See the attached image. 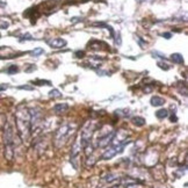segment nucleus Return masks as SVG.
Listing matches in <instances>:
<instances>
[{
	"mask_svg": "<svg viewBox=\"0 0 188 188\" xmlns=\"http://www.w3.org/2000/svg\"><path fill=\"white\" fill-rule=\"evenodd\" d=\"M15 124H17V134L21 141L27 142L32 136V122H30V113L26 106L21 105L15 111Z\"/></svg>",
	"mask_w": 188,
	"mask_h": 188,
	"instance_id": "nucleus-1",
	"label": "nucleus"
},
{
	"mask_svg": "<svg viewBox=\"0 0 188 188\" xmlns=\"http://www.w3.org/2000/svg\"><path fill=\"white\" fill-rule=\"evenodd\" d=\"M4 144H5V157L7 160H12L14 157V130L12 124L7 121L4 127Z\"/></svg>",
	"mask_w": 188,
	"mask_h": 188,
	"instance_id": "nucleus-2",
	"label": "nucleus"
},
{
	"mask_svg": "<svg viewBox=\"0 0 188 188\" xmlns=\"http://www.w3.org/2000/svg\"><path fill=\"white\" fill-rule=\"evenodd\" d=\"M73 131H74V127L73 126H71L70 123H64V124H62L61 127L57 129L56 134H55V139H53L55 146L57 147V149L64 146L66 144V142H67V139L70 138L71 134H72Z\"/></svg>",
	"mask_w": 188,
	"mask_h": 188,
	"instance_id": "nucleus-3",
	"label": "nucleus"
},
{
	"mask_svg": "<svg viewBox=\"0 0 188 188\" xmlns=\"http://www.w3.org/2000/svg\"><path fill=\"white\" fill-rule=\"evenodd\" d=\"M96 130V126H95V122L93 121H88V122H86V124L84 126L82 130V135H80V139L82 141V143L84 145H87V144H90L91 139H92V136L93 134L95 132Z\"/></svg>",
	"mask_w": 188,
	"mask_h": 188,
	"instance_id": "nucleus-4",
	"label": "nucleus"
},
{
	"mask_svg": "<svg viewBox=\"0 0 188 188\" xmlns=\"http://www.w3.org/2000/svg\"><path fill=\"white\" fill-rule=\"evenodd\" d=\"M101 132V131H100ZM114 134L115 131L111 129V128H107V131H105V132H101L100 135L96 137V146L99 147H106L108 144L111 142V139H113V137H114Z\"/></svg>",
	"mask_w": 188,
	"mask_h": 188,
	"instance_id": "nucleus-5",
	"label": "nucleus"
},
{
	"mask_svg": "<svg viewBox=\"0 0 188 188\" xmlns=\"http://www.w3.org/2000/svg\"><path fill=\"white\" fill-rule=\"evenodd\" d=\"M47 43L51 47V48H55V49H59V48H63L64 45H66V41L63 40V38H52V40H48Z\"/></svg>",
	"mask_w": 188,
	"mask_h": 188,
	"instance_id": "nucleus-6",
	"label": "nucleus"
},
{
	"mask_svg": "<svg viewBox=\"0 0 188 188\" xmlns=\"http://www.w3.org/2000/svg\"><path fill=\"white\" fill-rule=\"evenodd\" d=\"M102 180L105 182H108V184H113V182H116V181H119L120 178L117 174H115V173H107L106 176H102Z\"/></svg>",
	"mask_w": 188,
	"mask_h": 188,
	"instance_id": "nucleus-7",
	"label": "nucleus"
},
{
	"mask_svg": "<svg viewBox=\"0 0 188 188\" xmlns=\"http://www.w3.org/2000/svg\"><path fill=\"white\" fill-rule=\"evenodd\" d=\"M67 109H69V105H67L66 102L57 103L56 106L53 107V111H55L56 114H63V113H65Z\"/></svg>",
	"mask_w": 188,
	"mask_h": 188,
	"instance_id": "nucleus-8",
	"label": "nucleus"
},
{
	"mask_svg": "<svg viewBox=\"0 0 188 188\" xmlns=\"http://www.w3.org/2000/svg\"><path fill=\"white\" fill-rule=\"evenodd\" d=\"M131 122H132V124H135L136 127H143V126H145L146 121H145V119L141 117V116H134L131 119Z\"/></svg>",
	"mask_w": 188,
	"mask_h": 188,
	"instance_id": "nucleus-9",
	"label": "nucleus"
},
{
	"mask_svg": "<svg viewBox=\"0 0 188 188\" xmlns=\"http://www.w3.org/2000/svg\"><path fill=\"white\" fill-rule=\"evenodd\" d=\"M150 102H151L152 106H155V107H160V106H163L164 103H165V100H164L163 98H160V96H152L151 100H150Z\"/></svg>",
	"mask_w": 188,
	"mask_h": 188,
	"instance_id": "nucleus-10",
	"label": "nucleus"
},
{
	"mask_svg": "<svg viewBox=\"0 0 188 188\" xmlns=\"http://www.w3.org/2000/svg\"><path fill=\"white\" fill-rule=\"evenodd\" d=\"M156 116H157V119H159V120L166 119V117H168V111L165 109V108H161V109L156 111Z\"/></svg>",
	"mask_w": 188,
	"mask_h": 188,
	"instance_id": "nucleus-11",
	"label": "nucleus"
},
{
	"mask_svg": "<svg viewBox=\"0 0 188 188\" xmlns=\"http://www.w3.org/2000/svg\"><path fill=\"white\" fill-rule=\"evenodd\" d=\"M171 59L176 64H182L184 63V58H182V55L180 53H173L171 56Z\"/></svg>",
	"mask_w": 188,
	"mask_h": 188,
	"instance_id": "nucleus-12",
	"label": "nucleus"
},
{
	"mask_svg": "<svg viewBox=\"0 0 188 188\" xmlns=\"http://www.w3.org/2000/svg\"><path fill=\"white\" fill-rule=\"evenodd\" d=\"M61 95L62 93L58 90H52L49 92V96H51V98H59Z\"/></svg>",
	"mask_w": 188,
	"mask_h": 188,
	"instance_id": "nucleus-13",
	"label": "nucleus"
},
{
	"mask_svg": "<svg viewBox=\"0 0 188 188\" xmlns=\"http://www.w3.org/2000/svg\"><path fill=\"white\" fill-rule=\"evenodd\" d=\"M17 71H19V67H17V65H11L8 69H7V73L13 74V73H17Z\"/></svg>",
	"mask_w": 188,
	"mask_h": 188,
	"instance_id": "nucleus-14",
	"label": "nucleus"
},
{
	"mask_svg": "<svg viewBox=\"0 0 188 188\" xmlns=\"http://www.w3.org/2000/svg\"><path fill=\"white\" fill-rule=\"evenodd\" d=\"M34 84L37 86H43V85H50L51 82H50L49 80H35Z\"/></svg>",
	"mask_w": 188,
	"mask_h": 188,
	"instance_id": "nucleus-15",
	"label": "nucleus"
},
{
	"mask_svg": "<svg viewBox=\"0 0 188 188\" xmlns=\"http://www.w3.org/2000/svg\"><path fill=\"white\" fill-rule=\"evenodd\" d=\"M158 66L163 70H170V65L166 63H163V62H158Z\"/></svg>",
	"mask_w": 188,
	"mask_h": 188,
	"instance_id": "nucleus-16",
	"label": "nucleus"
},
{
	"mask_svg": "<svg viewBox=\"0 0 188 188\" xmlns=\"http://www.w3.org/2000/svg\"><path fill=\"white\" fill-rule=\"evenodd\" d=\"M42 52H43V49H42V48H36L35 50H33V51H32V55L36 57V56H38V55H40V53H42Z\"/></svg>",
	"mask_w": 188,
	"mask_h": 188,
	"instance_id": "nucleus-17",
	"label": "nucleus"
},
{
	"mask_svg": "<svg viewBox=\"0 0 188 188\" xmlns=\"http://www.w3.org/2000/svg\"><path fill=\"white\" fill-rule=\"evenodd\" d=\"M85 56V51H77L76 52V57L77 58H82Z\"/></svg>",
	"mask_w": 188,
	"mask_h": 188,
	"instance_id": "nucleus-18",
	"label": "nucleus"
},
{
	"mask_svg": "<svg viewBox=\"0 0 188 188\" xmlns=\"http://www.w3.org/2000/svg\"><path fill=\"white\" fill-rule=\"evenodd\" d=\"M115 44H116V45L121 44V37H120V33L117 34V36H116V38H115Z\"/></svg>",
	"mask_w": 188,
	"mask_h": 188,
	"instance_id": "nucleus-19",
	"label": "nucleus"
},
{
	"mask_svg": "<svg viewBox=\"0 0 188 188\" xmlns=\"http://www.w3.org/2000/svg\"><path fill=\"white\" fill-rule=\"evenodd\" d=\"M23 40H33V38H32V36L29 34H26V36L23 35V36L21 37V41H23Z\"/></svg>",
	"mask_w": 188,
	"mask_h": 188,
	"instance_id": "nucleus-20",
	"label": "nucleus"
},
{
	"mask_svg": "<svg viewBox=\"0 0 188 188\" xmlns=\"http://www.w3.org/2000/svg\"><path fill=\"white\" fill-rule=\"evenodd\" d=\"M19 88H20V90H28V91L33 90V87H32V86H20Z\"/></svg>",
	"mask_w": 188,
	"mask_h": 188,
	"instance_id": "nucleus-21",
	"label": "nucleus"
},
{
	"mask_svg": "<svg viewBox=\"0 0 188 188\" xmlns=\"http://www.w3.org/2000/svg\"><path fill=\"white\" fill-rule=\"evenodd\" d=\"M7 87H8V86L6 85V84H1V85H0V92H1V91L7 90Z\"/></svg>",
	"mask_w": 188,
	"mask_h": 188,
	"instance_id": "nucleus-22",
	"label": "nucleus"
},
{
	"mask_svg": "<svg viewBox=\"0 0 188 188\" xmlns=\"http://www.w3.org/2000/svg\"><path fill=\"white\" fill-rule=\"evenodd\" d=\"M171 33H164L163 34V37H166V38H171Z\"/></svg>",
	"mask_w": 188,
	"mask_h": 188,
	"instance_id": "nucleus-23",
	"label": "nucleus"
},
{
	"mask_svg": "<svg viewBox=\"0 0 188 188\" xmlns=\"http://www.w3.org/2000/svg\"><path fill=\"white\" fill-rule=\"evenodd\" d=\"M108 188H122V186H121V185H115L113 187H108Z\"/></svg>",
	"mask_w": 188,
	"mask_h": 188,
	"instance_id": "nucleus-24",
	"label": "nucleus"
},
{
	"mask_svg": "<svg viewBox=\"0 0 188 188\" xmlns=\"http://www.w3.org/2000/svg\"><path fill=\"white\" fill-rule=\"evenodd\" d=\"M141 1H150V0H141Z\"/></svg>",
	"mask_w": 188,
	"mask_h": 188,
	"instance_id": "nucleus-25",
	"label": "nucleus"
}]
</instances>
